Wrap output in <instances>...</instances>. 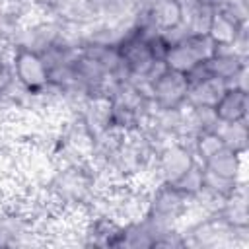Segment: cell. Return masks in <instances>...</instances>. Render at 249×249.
Returning <instances> with one entry per match:
<instances>
[{
	"label": "cell",
	"mask_w": 249,
	"mask_h": 249,
	"mask_svg": "<svg viewBox=\"0 0 249 249\" xmlns=\"http://www.w3.org/2000/svg\"><path fill=\"white\" fill-rule=\"evenodd\" d=\"M49 189L53 193V198L64 206L93 204V200H95V171L80 160L66 161V165L60 167L53 175Z\"/></svg>",
	"instance_id": "cell-1"
},
{
	"label": "cell",
	"mask_w": 249,
	"mask_h": 249,
	"mask_svg": "<svg viewBox=\"0 0 249 249\" xmlns=\"http://www.w3.org/2000/svg\"><path fill=\"white\" fill-rule=\"evenodd\" d=\"M216 51L218 45L208 33H185L183 37L167 45V51L163 54V66L181 74H189L196 66L204 64Z\"/></svg>",
	"instance_id": "cell-2"
},
{
	"label": "cell",
	"mask_w": 249,
	"mask_h": 249,
	"mask_svg": "<svg viewBox=\"0 0 249 249\" xmlns=\"http://www.w3.org/2000/svg\"><path fill=\"white\" fill-rule=\"evenodd\" d=\"M10 66L16 86L27 95H45L49 91V66L41 53L12 45Z\"/></svg>",
	"instance_id": "cell-3"
},
{
	"label": "cell",
	"mask_w": 249,
	"mask_h": 249,
	"mask_svg": "<svg viewBox=\"0 0 249 249\" xmlns=\"http://www.w3.org/2000/svg\"><path fill=\"white\" fill-rule=\"evenodd\" d=\"M193 200L185 196L179 189H175L171 183L158 181L154 189L146 191V206L144 216L160 226L165 228H177L181 218L187 214Z\"/></svg>",
	"instance_id": "cell-4"
},
{
	"label": "cell",
	"mask_w": 249,
	"mask_h": 249,
	"mask_svg": "<svg viewBox=\"0 0 249 249\" xmlns=\"http://www.w3.org/2000/svg\"><path fill=\"white\" fill-rule=\"evenodd\" d=\"M196 163V158L193 154V148L189 142L183 140H165L158 146L154 158H152V169L156 173V179L161 183H173L183 173H187Z\"/></svg>",
	"instance_id": "cell-5"
},
{
	"label": "cell",
	"mask_w": 249,
	"mask_h": 249,
	"mask_svg": "<svg viewBox=\"0 0 249 249\" xmlns=\"http://www.w3.org/2000/svg\"><path fill=\"white\" fill-rule=\"evenodd\" d=\"M146 88L152 101V109H181L187 105L189 80L177 70L163 66L148 82Z\"/></svg>",
	"instance_id": "cell-6"
},
{
	"label": "cell",
	"mask_w": 249,
	"mask_h": 249,
	"mask_svg": "<svg viewBox=\"0 0 249 249\" xmlns=\"http://www.w3.org/2000/svg\"><path fill=\"white\" fill-rule=\"evenodd\" d=\"M204 66L226 86L247 89V56L239 54L231 47H218V51L204 62Z\"/></svg>",
	"instance_id": "cell-7"
},
{
	"label": "cell",
	"mask_w": 249,
	"mask_h": 249,
	"mask_svg": "<svg viewBox=\"0 0 249 249\" xmlns=\"http://www.w3.org/2000/svg\"><path fill=\"white\" fill-rule=\"evenodd\" d=\"M189 80V91H187V105L196 107H214L224 89L228 88L222 80L214 78L204 64L196 66L189 74H185Z\"/></svg>",
	"instance_id": "cell-8"
},
{
	"label": "cell",
	"mask_w": 249,
	"mask_h": 249,
	"mask_svg": "<svg viewBox=\"0 0 249 249\" xmlns=\"http://www.w3.org/2000/svg\"><path fill=\"white\" fill-rule=\"evenodd\" d=\"M216 119L220 123L247 121L249 113V91L237 86H228L214 105Z\"/></svg>",
	"instance_id": "cell-9"
},
{
	"label": "cell",
	"mask_w": 249,
	"mask_h": 249,
	"mask_svg": "<svg viewBox=\"0 0 249 249\" xmlns=\"http://www.w3.org/2000/svg\"><path fill=\"white\" fill-rule=\"evenodd\" d=\"M198 163L202 165L204 171H208L212 175L231 179V181L243 179L241 177V173H243V156L226 148V146H220L216 152H212L208 158H204Z\"/></svg>",
	"instance_id": "cell-10"
},
{
	"label": "cell",
	"mask_w": 249,
	"mask_h": 249,
	"mask_svg": "<svg viewBox=\"0 0 249 249\" xmlns=\"http://www.w3.org/2000/svg\"><path fill=\"white\" fill-rule=\"evenodd\" d=\"M31 233V220L25 212L16 208L0 210V245H21Z\"/></svg>",
	"instance_id": "cell-11"
},
{
	"label": "cell",
	"mask_w": 249,
	"mask_h": 249,
	"mask_svg": "<svg viewBox=\"0 0 249 249\" xmlns=\"http://www.w3.org/2000/svg\"><path fill=\"white\" fill-rule=\"evenodd\" d=\"M222 144L241 156H245L249 148V126L247 121H233V123H220L216 128Z\"/></svg>",
	"instance_id": "cell-12"
},
{
	"label": "cell",
	"mask_w": 249,
	"mask_h": 249,
	"mask_svg": "<svg viewBox=\"0 0 249 249\" xmlns=\"http://www.w3.org/2000/svg\"><path fill=\"white\" fill-rule=\"evenodd\" d=\"M202 183H204V169L202 165L196 161L187 173H183L177 181H173L171 185L175 189H179L185 196H189L193 202H196L202 195Z\"/></svg>",
	"instance_id": "cell-13"
},
{
	"label": "cell",
	"mask_w": 249,
	"mask_h": 249,
	"mask_svg": "<svg viewBox=\"0 0 249 249\" xmlns=\"http://www.w3.org/2000/svg\"><path fill=\"white\" fill-rule=\"evenodd\" d=\"M31 6H37L47 16H60L64 10H68L76 0H29Z\"/></svg>",
	"instance_id": "cell-14"
},
{
	"label": "cell",
	"mask_w": 249,
	"mask_h": 249,
	"mask_svg": "<svg viewBox=\"0 0 249 249\" xmlns=\"http://www.w3.org/2000/svg\"><path fill=\"white\" fill-rule=\"evenodd\" d=\"M14 86H16V80H14V74H12L10 60L0 54V99L6 97L12 91Z\"/></svg>",
	"instance_id": "cell-15"
}]
</instances>
